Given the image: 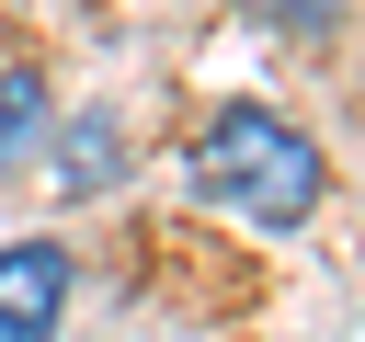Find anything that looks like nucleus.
<instances>
[{
	"label": "nucleus",
	"instance_id": "1",
	"mask_svg": "<svg viewBox=\"0 0 365 342\" xmlns=\"http://www.w3.org/2000/svg\"><path fill=\"white\" fill-rule=\"evenodd\" d=\"M194 194L228 205V217H251V228H297L319 205V148L274 103H217L205 137H194Z\"/></svg>",
	"mask_w": 365,
	"mask_h": 342
},
{
	"label": "nucleus",
	"instance_id": "2",
	"mask_svg": "<svg viewBox=\"0 0 365 342\" xmlns=\"http://www.w3.org/2000/svg\"><path fill=\"white\" fill-rule=\"evenodd\" d=\"M68 308V251L57 239H11L0 251V342H46Z\"/></svg>",
	"mask_w": 365,
	"mask_h": 342
},
{
	"label": "nucleus",
	"instance_id": "3",
	"mask_svg": "<svg viewBox=\"0 0 365 342\" xmlns=\"http://www.w3.org/2000/svg\"><path fill=\"white\" fill-rule=\"evenodd\" d=\"M103 182H125V125L114 103H80L57 125V194H103Z\"/></svg>",
	"mask_w": 365,
	"mask_h": 342
},
{
	"label": "nucleus",
	"instance_id": "4",
	"mask_svg": "<svg viewBox=\"0 0 365 342\" xmlns=\"http://www.w3.org/2000/svg\"><path fill=\"white\" fill-rule=\"evenodd\" d=\"M34 137H46V68L23 57V68H0V171H11Z\"/></svg>",
	"mask_w": 365,
	"mask_h": 342
},
{
	"label": "nucleus",
	"instance_id": "5",
	"mask_svg": "<svg viewBox=\"0 0 365 342\" xmlns=\"http://www.w3.org/2000/svg\"><path fill=\"white\" fill-rule=\"evenodd\" d=\"M274 11H285V23H331V0H274Z\"/></svg>",
	"mask_w": 365,
	"mask_h": 342
}]
</instances>
